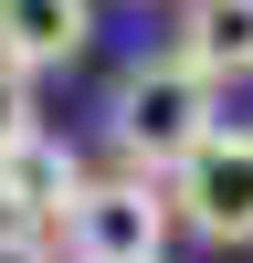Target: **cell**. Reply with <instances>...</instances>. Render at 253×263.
<instances>
[{
    "instance_id": "cell-1",
    "label": "cell",
    "mask_w": 253,
    "mask_h": 263,
    "mask_svg": "<svg viewBox=\"0 0 253 263\" xmlns=\"http://www.w3.org/2000/svg\"><path fill=\"white\" fill-rule=\"evenodd\" d=\"M211 126H232V116H222V84L190 74L179 53L127 63V74L105 84V147H116V168H137V179H169Z\"/></svg>"
},
{
    "instance_id": "cell-2",
    "label": "cell",
    "mask_w": 253,
    "mask_h": 263,
    "mask_svg": "<svg viewBox=\"0 0 253 263\" xmlns=\"http://www.w3.org/2000/svg\"><path fill=\"white\" fill-rule=\"evenodd\" d=\"M169 232H179L169 179L116 168V179H84V200L63 211V263H169Z\"/></svg>"
},
{
    "instance_id": "cell-3",
    "label": "cell",
    "mask_w": 253,
    "mask_h": 263,
    "mask_svg": "<svg viewBox=\"0 0 253 263\" xmlns=\"http://www.w3.org/2000/svg\"><path fill=\"white\" fill-rule=\"evenodd\" d=\"M169 211L190 242L253 253V126H211L179 168H169Z\"/></svg>"
},
{
    "instance_id": "cell-4",
    "label": "cell",
    "mask_w": 253,
    "mask_h": 263,
    "mask_svg": "<svg viewBox=\"0 0 253 263\" xmlns=\"http://www.w3.org/2000/svg\"><path fill=\"white\" fill-rule=\"evenodd\" d=\"M84 200V158L63 137H21L11 158H0V211L11 221H32V232H63V211Z\"/></svg>"
},
{
    "instance_id": "cell-5",
    "label": "cell",
    "mask_w": 253,
    "mask_h": 263,
    "mask_svg": "<svg viewBox=\"0 0 253 263\" xmlns=\"http://www.w3.org/2000/svg\"><path fill=\"white\" fill-rule=\"evenodd\" d=\"M95 42V0H0V63L11 74H63Z\"/></svg>"
},
{
    "instance_id": "cell-6",
    "label": "cell",
    "mask_w": 253,
    "mask_h": 263,
    "mask_svg": "<svg viewBox=\"0 0 253 263\" xmlns=\"http://www.w3.org/2000/svg\"><path fill=\"white\" fill-rule=\"evenodd\" d=\"M169 53L190 63V74H211L232 95V84H253V0H179V42Z\"/></svg>"
},
{
    "instance_id": "cell-7",
    "label": "cell",
    "mask_w": 253,
    "mask_h": 263,
    "mask_svg": "<svg viewBox=\"0 0 253 263\" xmlns=\"http://www.w3.org/2000/svg\"><path fill=\"white\" fill-rule=\"evenodd\" d=\"M21 137H42V105H32V74H11V63H0V158H11Z\"/></svg>"
},
{
    "instance_id": "cell-8",
    "label": "cell",
    "mask_w": 253,
    "mask_h": 263,
    "mask_svg": "<svg viewBox=\"0 0 253 263\" xmlns=\"http://www.w3.org/2000/svg\"><path fill=\"white\" fill-rule=\"evenodd\" d=\"M0 263H63V253H53V232H32V221H0Z\"/></svg>"
},
{
    "instance_id": "cell-9",
    "label": "cell",
    "mask_w": 253,
    "mask_h": 263,
    "mask_svg": "<svg viewBox=\"0 0 253 263\" xmlns=\"http://www.w3.org/2000/svg\"><path fill=\"white\" fill-rule=\"evenodd\" d=\"M0 221H11V211H0Z\"/></svg>"
}]
</instances>
